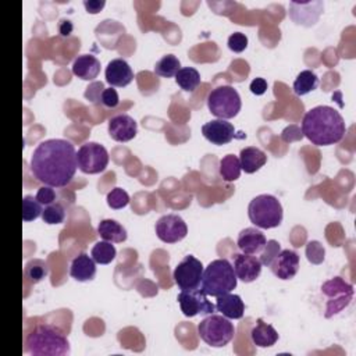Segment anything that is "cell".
I'll return each instance as SVG.
<instances>
[{"instance_id": "obj_36", "label": "cell", "mask_w": 356, "mask_h": 356, "mask_svg": "<svg viewBox=\"0 0 356 356\" xmlns=\"http://www.w3.org/2000/svg\"><path fill=\"white\" fill-rule=\"evenodd\" d=\"M324 247L319 241H310L306 245V258L313 265H320L324 262Z\"/></svg>"}, {"instance_id": "obj_35", "label": "cell", "mask_w": 356, "mask_h": 356, "mask_svg": "<svg viewBox=\"0 0 356 356\" xmlns=\"http://www.w3.org/2000/svg\"><path fill=\"white\" fill-rule=\"evenodd\" d=\"M281 252V247L277 241L274 240H270L266 243L263 251L261 252V262H262V266H268L270 268L272 262L277 258V255Z\"/></svg>"}, {"instance_id": "obj_3", "label": "cell", "mask_w": 356, "mask_h": 356, "mask_svg": "<svg viewBox=\"0 0 356 356\" xmlns=\"http://www.w3.org/2000/svg\"><path fill=\"white\" fill-rule=\"evenodd\" d=\"M26 352L34 356H66L70 353V342L60 328L42 324L27 335Z\"/></svg>"}, {"instance_id": "obj_18", "label": "cell", "mask_w": 356, "mask_h": 356, "mask_svg": "<svg viewBox=\"0 0 356 356\" xmlns=\"http://www.w3.org/2000/svg\"><path fill=\"white\" fill-rule=\"evenodd\" d=\"M104 75L110 86H117V88H124L130 85L134 79V71L124 59L111 60L106 67Z\"/></svg>"}, {"instance_id": "obj_12", "label": "cell", "mask_w": 356, "mask_h": 356, "mask_svg": "<svg viewBox=\"0 0 356 356\" xmlns=\"http://www.w3.org/2000/svg\"><path fill=\"white\" fill-rule=\"evenodd\" d=\"M155 229H156L158 238L166 244L180 243L188 234V227L182 220V217H180L178 214L162 216L158 220Z\"/></svg>"}, {"instance_id": "obj_22", "label": "cell", "mask_w": 356, "mask_h": 356, "mask_svg": "<svg viewBox=\"0 0 356 356\" xmlns=\"http://www.w3.org/2000/svg\"><path fill=\"white\" fill-rule=\"evenodd\" d=\"M100 73V62L92 55H81L74 60L73 74L84 81H93Z\"/></svg>"}, {"instance_id": "obj_29", "label": "cell", "mask_w": 356, "mask_h": 356, "mask_svg": "<svg viewBox=\"0 0 356 356\" xmlns=\"http://www.w3.org/2000/svg\"><path fill=\"white\" fill-rule=\"evenodd\" d=\"M117 251L109 241H99L93 245L91 256L97 265H109L115 259Z\"/></svg>"}, {"instance_id": "obj_24", "label": "cell", "mask_w": 356, "mask_h": 356, "mask_svg": "<svg viewBox=\"0 0 356 356\" xmlns=\"http://www.w3.org/2000/svg\"><path fill=\"white\" fill-rule=\"evenodd\" d=\"M266 162H268L266 153L255 147L244 148L240 153L241 169L247 174H254V173L259 171L266 165Z\"/></svg>"}, {"instance_id": "obj_42", "label": "cell", "mask_w": 356, "mask_h": 356, "mask_svg": "<svg viewBox=\"0 0 356 356\" xmlns=\"http://www.w3.org/2000/svg\"><path fill=\"white\" fill-rule=\"evenodd\" d=\"M104 6V0H89V2H84V8L89 15H97Z\"/></svg>"}, {"instance_id": "obj_40", "label": "cell", "mask_w": 356, "mask_h": 356, "mask_svg": "<svg viewBox=\"0 0 356 356\" xmlns=\"http://www.w3.org/2000/svg\"><path fill=\"white\" fill-rule=\"evenodd\" d=\"M102 104L107 109H114L118 106V103H120V97H118V93L114 88H107L103 91L102 93Z\"/></svg>"}, {"instance_id": "obj_7", "label": "cell", "mask_w": 356, "mask_h": 356, "mask_svg": "<svg viewBox=\"0 0 356 356\" xmlns=\"http://www.w3.org/2000/svg\"><path fill=\"white\" fill-rule=\"evenodd\" d=\"M199 337L213 348H223L235 335V326L225 316L209 315L198 324Z\"/></svg>"}, {"instance_id": "obj_23", "label": "cell", "mask_w": 356, "mask_h": 356, "mask_svg": "<svg viewBox=\"0 0 356 356\" xmlns=\"http://www.w3.org/2000/svg\"><path fill=\"white\" fill-rule=\"evenodd\" d=\"M97 234L100 235V238L103 241H109L111 244H122L127 241V229L115 220L106 218L102 220L97 225Z\"/></svg>"}, {"instance_id": "obj_10", "label": "cell", "mask_w": 356, "mask_h": 356, "mask_svg": "<svg viewBox=\"0 0 356 356\" xmlns=\"http://www.w3.org/2000/svg\"><path fill=\"white\" fill-rule=\"evenodd\" d=\"M203 265L195 256H185L174 269L173 279L181 291H194L200 288L203 279Z\"/></svg>"}, {"instance_id": "obj_20", "label": "cell", "mask_w": 356, "mask_h": 356, "mask_svg": "<svg viewBox=\"0 0 356 356\" xmlns=\"http://www.w3.org/2000/svg\"><path fill=\"white\" fill-rule=\"evenodd\" d=\"M216 309L217 312H220L223 316L228 319L238 320V319H243L245 313V303L240 295L228 292L217 297Z\"/></svg>"}, {"instance_id": "obj_27", "label": "cell", "mask_w": 356, "mask_h": 356, "mask_svg": "<svg viewBox=\"0 0 356 356\" xmlns=\"http://www.w3.org/2000/svg\"><path fill=\"white\" fill-rule=\"evenodd\" d=\"M317 86H319V77L313 71L305 70L297 77L292 89H294L295 95L303 96V95H308L309 92L315 91Z\"/></svg>"}, {"instance_id": "obj_6", "label": "cell", "mask_w": 356, "mask_h": 356, "mask_svg": "<svg viewBox=\"0 0 356 356\" xmlns=\"http://www.w3.org/2000/svg\"><path fill=\"white\" fill-rule=\"evenodd\" d=\"M209 111L221 120H228L238 115L243 107L241 96L235 88L229 85H221L214 89L207 96Z\"/></svg>"}, {"instance_id": "obj_16", "label": "cell", "mask_w": 356, "mask_h": 356, "mask_svg": "<svg viewBox=\"0 0 356 356\" xmlns=\"http://www.w3.org/2000/svg\"><path fill=\"white\" fill-rule=\"evenodd\" d=\"M234 272L236 279L244 283H254L262 273V262L254 255L238 254L234 256Z\"/></svg>"}, {"instance_id": "obj_28", "label": "cell", "mask_w": 356, "mask_h": 356, "mask_svg": "<svg viewBox=\"0 0 356 356\" xmlns=\"http://www.w3.org/2000/svg\"><path fill=\"white\" fill-rule=\"evenodd\" d=\"M176 82L185 92H194L200 85V74L194 67H184L177 73Z\"/></svg>"}, {"instance_id": "obj_25", "label": "cell", "mask_w": 356, "mask_h": 356, "mask_svg": "<svg viewBox=\"0 0 356 356\" xmlns=\"http://www.w3.org/2000/svg\"><path fill=\"white\" fill-rule=\"evenodd\" d=\"M251 339L254 345L259 348H270L279 341V332L272 324H268L259 319L251 331Z\"/></svg>"}, {"instance_id": "obj_43", "label": "cell", "mask_w": 356, "mask_h": 356, "mask_svg": "<svg viewBox=\"0 0 356 356\" xmlns=\"http://www.w3.org/2000/svg\"><path fill=\"white\" fill-rule=\"evenodd\" d=\"M74 30V26L70 20H62L60 24H59V31H60V35L62 37H68Z\"/></svg>"}, {"instance_id": "obj_30", "label": "cell", "mask_w": 356, "mask_h": 356, "mask_svg": "<svg viewBox=\"0 0 356 356\" xmlns=\"http://www.w3.org/2000/svg\"><path fill=\"white\" fill-rule=\"evenodd\" d=\"M180 70H181V63L178 57H176L174 55L163 56L155 66V74L163 78L176 77Z\"/></svg>"}, {"instance_id": "obj_31", "label": "cell", "mask_w": 356, "mask_h": 356, "mask_svg": "<svg viewBox=\"0 0 356 356\" xmlns=\"http://www.w3.org/2000/svg\"><path fill=\"white\" fill-rule=\"evenodd\" d=\"M26 277L32 283V284H38L42 280H45L49 276V266L45 261L41 259H32L26 265L24 269Z\"/></svg>"}, {"instance_id": "obj_8", "label": "cell", "mask_w": 356, "mask_h": 356, "mask_svg": "<svg viewBox=\"0 0 356 356\" xmlns=\"http://www.w3.org/2000/svg\"><path fill=\"white\" fill-rule=\"evenodd\" d=\"M321 292L328 298L326 308L327 319L338 315L341 310L348 308L353 298V287L341 277H334L326 281L321 285Z\"/></svg>"}, {"instance_id": "obj_5", "label": "cell", "mask_w": 356, "mask_h": 356, "mask_svg": "<svg viewBox=\"0 0 356 356\" xmlns=\"http://www.w3.org/2000/svg\"><path fill=\"white\" fill-rule=\"evenodd\" d=\"M250 220L259 228H276L283 221V206L273 195H259L254 198L248 206Z\"/></svg>"}, {"instance_id": "obj_33", "label": "cell", "mask_w": 356, "mask_h": 356, "mask_svg": "<svg viewBox=\"0 0 356 356\" xmlns=\"http://www.w3.org/2000/svg\"><path fill=\"white\" fill-rule=\"evenodd\" d=\"M42 218L46 224H62L66 218V210L60 203H52L45 207Z\"/></svg>"}, {"instance_id": "obj_2", "label": "cell", "mask_w": 356, "mask_h": 356, "mask_svg": "<svg viewBox=\"0 0 356 356\" xmlns=\"http://www.w3.org/2000/svg\"><path fill=\"white\" fill-rule=\"evenodd\" d=\"M346 126L338 110L330 106L310 109L302 120V134L316 147H328L342 141Z\"/></svg>"}, {"instance_id": "obj_19", "label": "cell", "mask_w": 356, "mask_h": 356, "mask_svg": "<svg viewBox=\"0 0 356 356\" xmlns=\"http://www.w3.org/2000/svg\"><path fill=\"white\" fill-rule=\"evenodd\" d=\"M266 243L268 240L262 231H259L258 228L250 227L240 232L236 245H238L240 251L245 255H258L263 251Z\"/></svg>"}, {"instance_id": "obj_13", "label": "cell", "mask_w": 356, "mask_h": 356, "mask_svg": "<svg viewBox=\"0 0 356 356\" xmlns=\"http://www.w3.org/2000/svg\"><path fill=\"white\" fill-rule=\"evenodd\" d=\"M324 10V3L317 0V2H292L290 3V12L288 16L290 19L297 24V26H303V27H312L315 26L320 16L323 15Z\"/></svg>"}, {"instance_id": "obj_26", "label": "cell", "mask_w": 356, "mask_h": 356, "mask_svg": "<svg viewBox=\"0 0 356 356\" xmlns=\"http://www.w3.org/2000/svg\"><path fill=\"white\" fill-rule=\"evenodd\" d=\"M220 176L225 182H234L241 177V163L240 158L235 155H227L220 160V167H218Z\"/></svg>"}, {"instance_id": "obj_17", "label": "cell", "mask_w": 356, "mask_h": 356, "mask_svg": "<svg viewBox=\"0 0 356 356\" xmlns=\"http://www.w3.org/2000/svg\"><path fill=\"white\" fill-rule=\"evenodd\" d=\"M270 269L280 280H291L299 270V255L291 250H281L277 258L272 262Z\"/></svg>"}, {"instance_id": "obj_34", "label": "cell", "mask_w": 356, "mask_h": 356, "mask_svg": "<svg viewBox=\"0 0 356 356\" xmlns=\"http://www.w3.org/2000/svg\"><path fill=\"white\" fill-rule=\"evenodd\" d=\"M130 203V195L123 189V188H113L107 194V205L114 209H124Z\"/></svg>"}, {"instance_id": "obj_21", "label": "cell", "mask_w": 356, "mask_h": 356, "mask_svg": "<svg viewBox=\"0 0 356 356\" xmlns=\"http://www.w3.org/2000/svg\"><path fill=\"white\" fill-rule=\"evenodd\" d=\"M70 276L79 283L93 280L96 276V262L92 259V256L79 254L70 265Z\"/></svg>"}, {"instance_id": "obj_15", "label": "cell", "mask_w": 356, "mask_h": 356, "mask_svg": "<svg viewBox=\"0 0 356 356\" xmlns=\"http://www.w3.org/2000/svg\"><path fill=\"white\" fill-rule=\"evenodd\" d=\"M202 134L213 145L221 147L229 144L235 138V129L227 120L217 118V120H212L202 127Z\"/></svg>"}, {"instance_id": "obj_39", "label": "cell", "mask_w": 356, "mask_h": 356, "mask_svg": "<svg viewBox=\"0 0 356 356\" xmlns=\"http://www.w3.org/2000/svg\"><path fill=\"white\" fill-rule=\"evenodd\" d=\"M37 199L39 200V203L42 206H49L52 203L56 202V192L53 189V187H49V185H44L38 189V194H37Z\"/></svg>"}, {"instance_id": "obj_41", "label": "cell", "mask_w": 356, "mask_h": 356, "mask_svg": "<svg viewBox=\"0 0 356 356\" xmlns=\"http://www.w3.org/2000/svg\"><path fill=\"white\" fill-rule=\"evenodd\" d=\"M268 81L265 79V78H255L252 82H251V92L254 93V95H258V96H261V95H263V93H266V91H268Z\"/></svg>"}, {"instance_id": "obj_11", "label": "cell", "mask_w": 356, "mask_h": 356, "mask_svg": "<svg viewBox=\"0 0 356 356\" xmlns=\"http://www.w3.org/2000/svg\"><path fill=\"white\" fill-rule=\"evenodd\" d=\"M177 299L180 302L181 312L187 317H195L198 315L209 316L216 310V306L207 299V295L202 288L194 291H181Z\"/></svg>"}, {"instance_id": "obj_37", "label": "cell", "mask_w": 356, "mask_h": 356, "mask_svg": "<svg viewBox=\"0 0 356 356\" xmlns=\"http://www.w3.org/2000/svg\"><path fill=\"white\" fill-rule=\"evenodd\" d=\"M228 48L235 53H241L248 48V38L243 32H234L228 38Z\"/></svg>"}, {"instance_id": "obj_32", "label": "cell", "mask_w": 356, "mask_h": 356, "mask_svg": "<svg viewBox=\"0 0 356 356\" xmlns=\"http://www.w3.org/2000/svg\"><path fill=\"white\" fill-rule=\"evenodd\" d=\"M42 205L37 199V196L27 195L23 199V220L26 223L37 220L39 216H42Z\"/></svg>"}, {"instance_id": "obj_9", "label": "cell", "mask_w": 356, "mask_h": 356, "mask_svg": "<svg viewBox=\"0 0 356 356\" xmlns=\"http://www.w3.org/2000/svg\"><path fill=\"white\" fill-rule=\"evenodd\" d=\"M77 163L84 174L103 173L109 165V152L97 142H86L77 152Z\"/></svg>"}, {"instance_id": "obj_1", "label": "cell", "mask_w": 356, "mask_h": 356, "mask_svg": "<svg viewBox=\"0 0 356 356\" xmlns=\"http://www.w3.org/2000/svg\"><path fill=\"white\" fill-rule=\"evenodd\" d=\"M30 169L39 182L63 188L73 181L78 169L75 148L67 140H46L34 151Z\"/></svg>"}, {"instance_id": "obj_4", "label": "cell", "mask_w": 356, "mask_h": 356, "mask_svg": "<svg viewBox=\"0 0 356 356\" xmlns=\"http://www.w3.org/2000/svg\"><path fill=\"white\" fill-rule=\"evenodd\" d=\"M238 279L234 272L232 265L227 259H217L209 263L203 272L200 288L207 297H220L236 288Z\"/></svg>"}, {"instance_id": "obj_38", "label": "cell", "mask_w": 356, "mask_h": 356, "mask_svg": "<svg viewBox=\"0 0 356 356\" xmlns=\"http://www.w3.org/2000/svg\"><path fill=\"white\" fill-rule=\"evenodd\" d=\"M106 88L103 86V82L100 81V82H92L88 88H86V91H85V99L86 100H89V102H92L93 104H100L102 102V93H103V91H104Z\"/></svg>"}, {"instance_id": "obj_14", "label": "cell", "mask_w": 356, "mask_h": 356, "mask_svg": "<svg viewBox=\"0 0 356 356\" xmlns=\"http://www.w3.org/2000/svg\"><path fill=\"white\" fill-rule=\"evenodd\" d=\"M138 134V124L129 114H117L109 120V135L117 142H129Z\"/></svg>"}]
</instances>
